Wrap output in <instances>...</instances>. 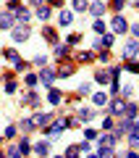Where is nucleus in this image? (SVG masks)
Returning a JSON list of instances; mask_svg holds the SVG:
<instances>
[{
	"mask_svg": "<svg viewBox=\"0 0 139 158\" xmlns=\"http://www.w3.org/2000/svg\"><path fill=\"white\" fill-rule=\"evenodd\" d=\"M110 29H113L116 34H126L129 24H126V19H123V16H113V21H110Z\"/></svg>",
	"mask_w": 139,
	"mask_h": 158,
	"instance_id": "obj_1",
	"label": "nucleus"
},
{
	"mask_svg": "<svg viewBox=\"0 0 139 158\" xmlns=\"http://www.w3.org/2000/svg\"><path fill=\"white\" fill-rule=\"evenodd\" d=\"M13 40H16V42H24V40H29V27H26V24L13 29Z\"/></svg>",
	"mask_w": 139,
	"mask_h": 158,
	"instance_id": "obj_2",
	"label": "nucleus"
},
{
	"mask_svg": "<svg viewBox=\"0 0 139 158\" xmlns=\"http://www.w3.org/2000/svg\"><path fill=\"white\" fill-rule=\"evenodd\" d=\"M137 50H139V45L134 42V40H129L126 48H123V58H134V56H137Z\"/></svg>",
	"mask_w": 139,
	"mask_h": 158,
	"instance_id": "obj_3",
	"label": "nucleus"
},
{
	"mask_svg": "<svg viewBox=\"0 0 139 158\" xmlns=\"http://www.w3.org/2000/svg\"><path fill=\"white\" fill-rule=\"evenodd\" d=\"M123 111H126V103H123V100H113V103H110V113L123 116Z\"/></svg>",
	"mask_w": 139,
	"mask_h": 158,
	"instance_id": "obj_4",
	"label": "nucleus"
},
{
	"mask_svg": "<svg viewBox=\"0 0 139 158\" xmlns=\"http://www.w3.org/2000/svg\"><path fill=\"white\" fill-rule=\"evenodd\" d=\"M50 113H37V116H34L32 118V121H34V127H45V124H47V121H50Z\"/></svg>",
	"mask_w": 139,
	"mask_h": 158,
	"instance_id": "obj_5",
	"label": "nucleus"
},
{
	"mask_svg": "<svg viewBox=\"0 0 139 158\" xmlns=\"http://www.w3.org/2000/svg\"><path fill=\"white\" fill-rule=\"evenodd\" d=\"M13 27V16L11 13H0V29H11Z\"/></svg>",
	"mask_w": 139,
	"mask_h": 158,
	"instance_id": "obj_6",
	"label": "nucleus"
},
{
	"mask_svg": "<svg viewBox=\"0 0 139 158\" xmlns=\"http://www.w3.org/2000/svg\"><path fill=\"white\" fill-rule=\"evenodd\" d=\"M97 82H100V85H108V82H110V79H113V71H97Z\"/></svg>",
	"mask_w": 139,
	"mask_h": 158,
	"instance_id": "obj_7",
	"label": "nucleus"
},
{
	"mask_svg": "<svg viewBox=\"0 0 139 158\" xmlns=\"http://www.w3.org/2000/svg\"><path fill=\"white\" fill-rule=\"evenodd\" d=\"M39 79H42L45 85H50L53 79H55V71H50V69H45V71H39Z\"/></svg>",
	"mask_w": 139,
	"mask_h": 158,
	"instance_id": "obj_8",
	"label": "nucleus"
},
{
	"mask_svg": "<svg viewBox=\"0 0 139 158\" xmlns=\"http://www.w3.org/2000/svg\"><path fill=\"white\" fill-rule=\"evenodd\" d=\"M89 13H92V16H102V13H105V6H102V3H92V6H89Z\"/></svg>",
	"mask_w": 139,
	"mask_h": 158,
	"instance_id": "obj_9",
	"label": "nucleus"
},
{
	"mask_svg": "<svg viewBox=\"0 0 139 158\" xmlns=\"http://www.w3.org/2000/svg\"><path fill=\"white\" fill-rule=\"evenodd\" d=\"M34 153H39V156H47V153H50V145H47V142H37V145H34Z\"/></svg>",
	"mask_w": 139,
	"mask_h": 158,
	"instance_id": "obj_10",
	"label": "nucleus"
},
{
	"mask_svg": "<svg viewBox=\"0 0 139 158\" xmlns=\"http://www.w3.org/2000/svg\"><path fill=\"white\" fill-rule=\"evenodd\" d=\"M92 100H95V106H105V103H108V95H105V92H95Z\"/></svg>",
	"mask_w": 139,
	"mask_h": 158,
	"instance_id": "obj_11",
	"label": "nucleus"
},
{
	"mask_svg": "<svg viewBox=\"0 0 139 158\" xmlns=\"http://www.w3.org/2000/svg\"><path fill=\"white\" fill-rule=\"evenodd\" d=\"M116 140H118L116 135H105V137H100V145H110L113 148V145H116Z\"/></svg>",
	"mask_w": 139,
	"mask_h": 158,
	"instance_id": "obj_12",
	"label": "nucleus"
},
{
	"mask_svg": "<svg viewBox=\"0 0 139 158\" xmlns=\"http://www.w3.org/2000/svg\"><path fill=\"white\" fill-rule=\"evenodd\" d=\"M37 16L42 19V21H45V19H50V8H45V6H39V8H37Z\"/></svg>",
	"mask_w": 139,
	"mask_h": 158,
	"instance_id": "obj_13",
	"label": "nucleus"
},
{
	"mask_svg": "<svg viewBox=\"0 0 139 158\" xmlns=\"http://www.w3.org/2000/svg\"><path fill=\"white\" fill-rule=\"evenodd\" d=\"M92 116H95V113L89 111V108H81V111H79V118H81V121H89Z\"/></svg>",
	"mask_w": 139,
	"mask_h": 158,
	"instance_id": "obj_14",
	"label": "nucleus"
},
{
	"mask_svg": "<svg viewBox=\"0 0 139 158\" xmlns=\"http://www.w3.org/2000/svg\"><path fill=\"white\" fill-rule=\"evenodd\" d=\"M47 98H50L53 106H58V103H61V92H58V90H50V95H47Z\"/></svg>",
	"mask_w": 139,
	"mask_h": 158,
	"instance_id": "obj_15",
	"label": "nucleus"
},
{
	"mask_svg": "<svg viewBox=\"0 0 139 158\" xmlns=\"http://www.w3.org/2000/svg\"><path fill=\"white\" fill-rule=\"evenodd\" d=\"M73 8H76V11H87L89 3H87V0H73Z\"/></svg>",
	"mask_w": 139,
	"mask_h": 158,
	"instance_id": "obj_16",
	"label": "nucleus"
},
{
	"mask_svg": "<svg viewBox=\"0 0 139 158\" xmlns=\"http://www.w3.org/2000/svg\"><path fill=\"white\" fill-rule=\"evenodd\" d=\"M6 58H8V61H13V63H16V61H18V53L8 48V50H6Z\"/></svg>",
	"mask_w": 139,
	"mask_h": 158,
	"instance_id": "obj_17",
	"label": "nucleus"
},
{
	"mask_svg": "<svg viewBox=\"0 0 139 158\" xmlns=\"http://www.w3.org/2000/svg\"><path fill=\"white\" fill-rule=\"evenodd\" d=\"M71 21H73V16H71L68 11H63V13H61V24H71Z\"/></svg>",
	"mask_w": 139,
	"mask_h": 158,
	"instance_id": "obj_18",
	"label": "nucleus"
},
{
	"mask_svg": "<svg viewBox=\"0 0 139 158\" xmlns=\"http://www.w3.org/2000/svg\"><path fill=\"white\" fill-rule=\"evenodd\" d=\"M100 45H105V48H110V45H113V34H105V37L100 40Z\"/></svg>",
	"mask_w": 139,
	"mask_h": 158,
	"instance_id": "obj_19",
	"label": "nucleus"
},
{
	"mask_svg": "<svg viewBox=\"0 0 139 158\" xmlns=\"http://www.w3.org/2000/svg\"><path fill=\"white\" fill-rule=\"evenodd\" d=\"M55 56H68V45H58L55 48Z\"/></svg>",
	"mask_w": 139,
	"mask_h": 158,
	"instance_id": "obj_20",
	"label": "nucleus"
},
{
	"mask_svg": "<svg viewBox=\"0 0 139 158\" xmlns=\"http://www.w3.org/2000/svg\"><path fill=\"white\" fill-rule=\"evenodd\" d=\"M18 150H21V153H29V140H26V137H21V145H18Z\"/></svg>",
	"mask_w": 139,
	"mask_h": 158,
	"instance_id": "obj_21",
	"label": "nucleus"
},
{
	"mask_svg": "<svg viewBox=\"0 0 139 158\" xmlns=\"http://www.w3.org/2000/svg\"><path fill=\"white\" fill-rule=\"evenodd\" d=\"M45 37L50 40V42H55V32H53V29H45Z\"/></svg>",
	"mask_w": 139,
	"mask_h": 158,
	"instance_id": "obj_22",
	"label": "nucleus"
},
{
	"mask_svg": "<svg viewBox=\"0 0 139 158\" xmlns=\"http://www.w3.org/2000/svg\"><path fill=\"white\" fill-rule=\"evenodd\" d=\"M123 3H126V0H113L110 6H113V8H116V11H121V8H123Z\"/></svg>",
	"mask_w": 139,
	"mask_h": 158,
	"instance_id": "obj_23",
	"label": "nucleus"
},
{
	"mask_svg": "<svg viewBox=\"0 0 139 158\" xmlns=\"http://www.w3.org/2000/svg\"><path fill=\"white\" fill-rule=\"evenodd\" d=\"M131 92H134V87H131V85L123 87V98H131Z\"/></svg>",
	"mask_w": 139,
	"mask_h": 158,
	"instance_id": "obj_24",
	"label": "nucleus"
},
{
	"mask_svg": "<svg viewBox=\"0 0 139 158\" xmlns=\"http://www.w3.org/2000/svg\"><path fill=\"white\" fill-rule=\"evenodd\" d=\"M76 153H79V145H71V148L66 150V156H76Z\"/></svg>",
	"mask_w": 139,
	"mask_h": 158,
	"instance_id": "obj_25",
	"label": "nucleus"
},
{
	"mask_svg": "<svg viewBox=\"0 0 139 158\" xmlns=\"http://www.w3.org/2000/svg\"><path fill=\"white\" fill-rule=\"evenodd\" d=\"M95 32H105V24H102V21H95Z\"/></svg>",
	"mask_w": 139,
	"mask_h": 158,
	"instance_id": "obj_26",
	"label": "nucleus"
},
{
	"mask_svg": "<svg viewBox=\"0 0 139 158\" xmlns=\"http://www.w3.org/2000/svg\"><path fill=\"white\" fill-rule=\"evenodd\" d=\"M131 34H134V37H139V24H134V27H131Z\"/></svg>",
	"mask_w": 139,
	"mask_h": 158,
	"instance_id": "obj_27",
	"label": "nucleus"
},
{
	"mask_svg": "<svg viewBox=\"0 0 139 158\" xmlns=\"http://www.w3.org/2000/svg\"><path fill=\"white\" fill-rule=\"evenodd\" d=\"M50 3H53V6H61V3H63V0H50Z\"/></svg>",
	"mask_w": 139,
	"mask_h": 158,
	"instance_id": "obj_28",
	"label": "nucleus"
}]
</instances>
